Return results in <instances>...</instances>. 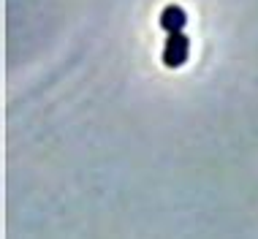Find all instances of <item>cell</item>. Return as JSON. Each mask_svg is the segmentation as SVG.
<instances>
[{
    "label": "cell",
    "instance_id": "cell-1",
    "mask_svg": "<svg viewBox=\"0 0 258 239\" xmlns=\"http://www.w3.org/2000/svg\"><path fill=\"white\" fill-rule=\"evenodd\" d=\"M187 49H190V41H187L185 33H171L166 38V49H163V63L169 68H179L187 60Z\"/></svg>",
    "mask_w": 258,
    "mask_h": 239
},
{
    "label": "cell",
    "instance_id": "cell-2",
    "mask_svg": "<svg viewBox=\"0 0 258 239\" xmlns=\"http://www.w3.org/2000/svg\"><path fill=\"white\" fill-rule=\"evenodd\" d=\"M185 22H187V17L179 6H169V9H163V14H160V27H163L169 36L171 33H182Z\"/></svg>",
    "mask_w": 258,
    "mask_h": 239
}]
</instances>
